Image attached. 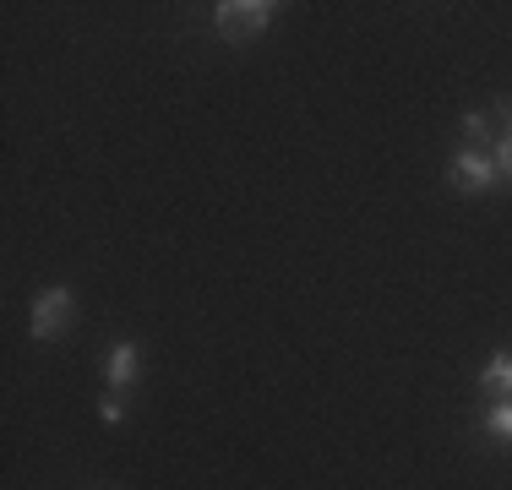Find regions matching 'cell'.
Here are the masks:
<instances>
[{
    "label": "cell",
    "instance_id": "6da1fadb",
    "mask_svg": "<svg viewBox=\"0 0 512 490\" xmlns=\"http://www.w3.org/2000/svg\"><path fill=\"white\" fill-rule=\"evenodd\" d=\"M273 0H224V6H213V28L224 33L229 44H246L256 33H267V22H273Z\"/></svg>",
    "mask_w": 512,
    "mask_h": 490
},
{
    "label": "cell",
    "instance_id": "7a4b0ae2",
    "mask_svg": "<svg viewBox=\"0 0 512 490\" xmlns=\"http://www.w3.org/2000/svg\"><path fill=\"white\" fill-rule=\"evenodd\" d=\"M447 180H453V191H463V196H485V191H496L502 169H496V158L480 153V147H458L453 164H447Z\"/></svg>",
    "mask_w": 512,
    "mask_h": 490
},
{
    "label": "cell",
    "instance_id": "3957f363",
    "mask_svg": "<svg viewBox=\"0 0 512 490\" xmlns=\"http://www.w3.org/2000/svg\"><path fill=\"white\" fill-rule=\"evenodd\" d=\"M71 311H77V294L71 289H44V294H33V305H28V333L33 338H55L60 327L71 322Z\"/></svg>",
    "mask_w": 512,
    "mask_h": 490
},
{
    "label": "cell",
    "instance_id": "277c9868",
    "mask_svg": "<svg viewBox=\"0 0 512 490\" xmlns=\"http://www.w3.org/2000/svg\"><path fill=\"white\" fill-rule=\"evenodd\" d=\"M137 371H142V349L131 338H120L115 349L104 354V376H109V387L115 392H126L131 382H137Z\"/></svg>",
    "mask_w": 512,
    "mask_h": 490
},
{
    "label": "cell",
    "instance_id": "5b68a950",
    "mask_svg": "<svg viewBox=\"0 0 512 490\" xmlns=\"http://www.w3.org/2000/svg\"><path fill=\"white\" fill-rule=\"evenodd\" d=\"M480 392L485 398H512V349H496L480 371Z\"/></svg>",
    "mask_w": 512,
    "mask_h": 490
},
{
    "label": "cell",
    "instance_id": "8992f818",
    "mask_svg": "<svg viewBox=\"0 0 512 490\" xmlns=\"http://www.w3.org/2000/svg\"><path fill=\"white\" fill-rule=\"evenodd\" d=\"M496 120H502V131H496V169H502V180H512V98H496Z\"/></svg>",
    "mask_w": 512,
    "mask_h": 490
},
{
    "label": "cell",
    "instance_id": "52a82bcc",
    "mask_svg": "<svg viewBox=\"0 0 512 490\" xmlns=\"http://www.w3.org/2000/svg\"><path fill=\"white\" fill-rule=\"evenodd\" d=\"M480 431L496 436V441H512V398H491V403H485Z\"/></svg>",
    "mask_w": 512,
    "mask_h": 490
},
{
    "label": "cell",
    "instance_id": "ba28073f",
    "mask_svg": "<svg viewBox=\"0 0 512 490\" xmlns=\"http://www.w3.org/2000/svg\"><path fill=\"white\" fill-rule=\"evenodd\" d=\"M458 131H463V142H469V147H480V142L496 147V131H491V115H485V109H469V115L458 120Z\"/></svg>",
    "mask_w": 512,
    "mask_h": 490
},
{
    "label": "cell",
    "instance_id": "9c48e42d",
    "mask_svg": "<svg viewBox=\"0 0 512 490\" xmlns=\"http://www.w3.org/2000/svg\"><path fill=\"white\" fill-rule=\"evenodd\" d=\"M99 414H104V420H109V425H120V420H126V414H131V403H126V392H115V387H109V398L99 403Z\"/></svg>",
    "mask_w": 512,
    "mask_h": 490
},
{
    "label": "cell",
    "instance_id": "30bf717a",
    "mask_svg": "<svg viewBox=\"0 0 512 490\" xmlns=\"http://www.w3.org/2000/svg\"><path fill=\"white\" fill-rule=\"evenodd\" d=\"M104 490H109V485H104Z\"/></svg>",
    "mask_w": 512,
    "mask_h": 490
}]
</instances>
